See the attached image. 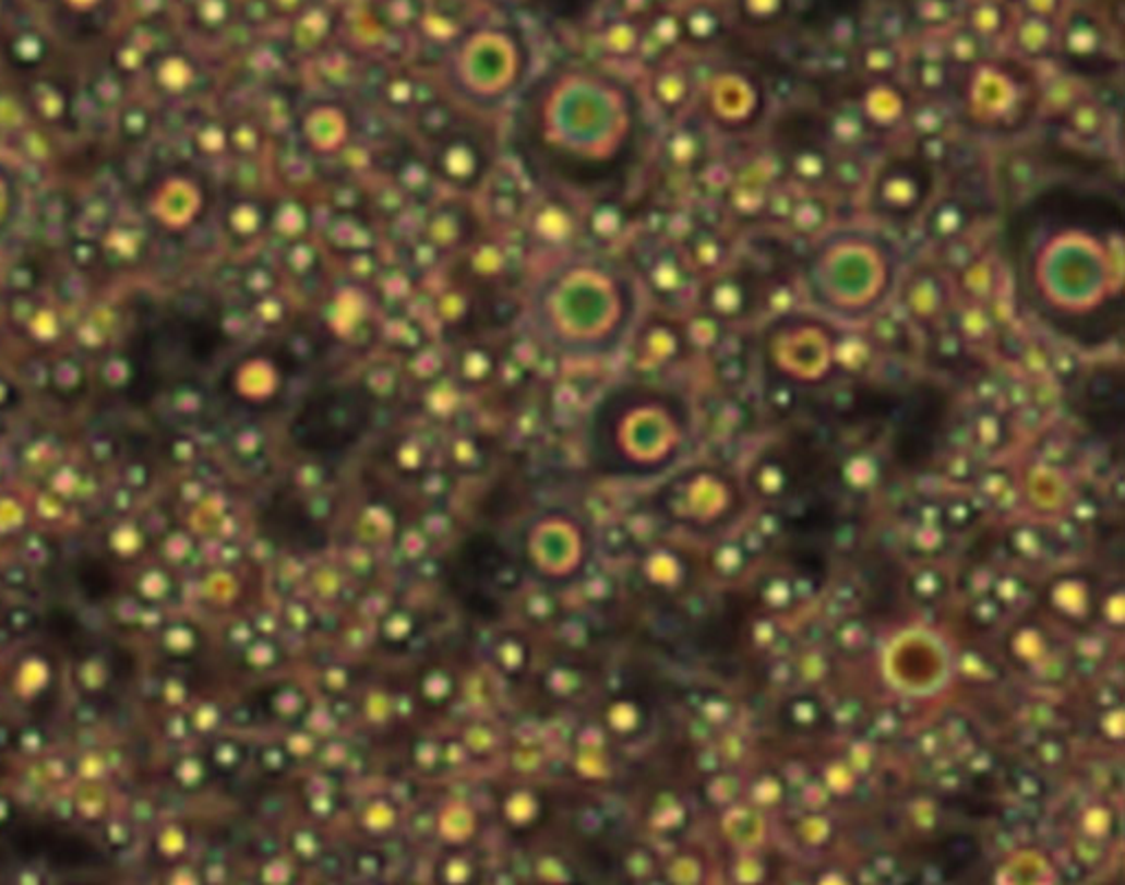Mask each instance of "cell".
Returning a JSON list of instances; mask_svg holds the SVG:
<instances>
[{
  "label": "cell",
  "mask_w": 1125,
  "mask_h": 885,
  "mask_svg": "<svg viewBox=\"0 0 1125 885\" xmlns=\"http://www.w3.org/2000/svg\"><path fill=\"white\" fill-rule=\"evenodd\" d=\"M901 67L899 51L888 43H871L860 53V69L866 80L895 77Z\"/></svg>",
  "instance_id": "cell-38"
},
{
  "label": "cell",
  "mask_w": 1125,
  "mask_h": 885,
  "mask_svg": "<svg viewBox=\"0 0 1125 885\" xmlns=\"http://www.w3.org/2000/svg\"><path fill=\"white\" fill-rule=\"evenodd\" d=\"M875 343L866 330L842 325L838 338V372H864L875 359Z\"/></svg>",
  "instance_id": "cell-29"
},
{
  "label": "cell",
  "mask_w": 1125,
  "mask_h": 885,
  "mask_svg": "<svg viewBox=\"0 0 1125 885\" xmlns=\"http://www.w3.org/2000/svg\"><path fill=\"white\" fill-rule=\"evenodd\" d=\"M785 165H787L789 179L795 186L805 188V190H821V188L829 186L834 154L825 143L810 141V143L795 145L787 154Z\"/></svg>",
  "instance_id": "cell-21"
},
{
  "label": "cell",
  "mask_w": 1125,
  "mask_h": 885,
  "mask_svg": "<svg viewBox=\"0 0 1125 885\" xmlns=\"http://www.w3.org/2000/svg\"><path fill=\"white\" fill-rule=\"evenodd\" d=\"M823 136L838 152H860L871 143L875 132L864 121L858 106L851 101L834 106L823 119Z\"/></svg>",
  "instance_id": "cell-20"
},
{
  "label": "cell",
  "mask_w": 1125,
  "mask_h": 885,
  "mask_svg": "<svg viewBox=\"0 0 1125 885\" xmlns=\"http://www.w3.org/2000/svg\"><path fill=\"white\" fill-rule=\"evenodd\" d=\"M506 559L502 546L491 535H477L468 539L453 554L448 563V587L464 607L481 620H498L502 615L500 596Z\"/></svg>",
  "instance_id": "cell-12"
},
{
  "label": "cell",
  "mask_w": 1125,
  "mask_h": 885,
  "mask_svg": "<svg viewBox=\"0 0 1125 885\" xmlns=\"http://www.w3.org/2000/svg\"><path fill=\"white\" fill-rule=\"evenodd\" d=\"M914 95L895 77L864 80L853 97L864 121L875 134H888L906 125Z\"/></svg>",
  "instance_id": "cell-16"
},
{
  "label": "cell",
  "mask_w": 1125,
  "mask_h": 885,
  "mask_svg": "<svg viewBox=\"0 0 1125 885\" xmlns=\"http://www.w3.org/2000/svg\"><path fill=\"white\" fill-rule=\"evenodd\" d=\"M974 225V210L960 194H943L932 199L923 212L925 236L943 247L952 240L968 236Z\"/></svg>",
  "instance_id": "cell-18"
},
{
  "label": "cell",
  "mask_w": 1125,
  "mask_h": 885,
  "mask_svg": "<svg viewBox=\"0 0 1125 885\" xmlns=\"http://www.w3.org/2000/svg\"><path fill=\"white\" fill-rule=\"evenodd\" d=\"M869 176H871V169H869V165H866V160H864V156L860 152L834 154L829 186L836 192L847 194V196H853L860 190L864 192V188L869 183Z\"/></svg>",
  "instance_id": "cell-32"
},
{
  "label": "cell",
  "mask_w": 1125,
  "mask_h": 885,
  "mask_svg": "<svg viewBox=\"0 0 1125 885\" xmlns=\"http://www.w3.org/2000/svg\"><path fill=\"white\" fill-rule=\"evenodd\" d=\"M943 58L952 69H966L985 58V40L972 29H958L947 38Z\"/></svg>",
  "instance_id": "cell-37"
},
{
  "label": "cell",
  "mask_w": 1125,
  "mask_h": 885,
  "mask_svg": "<svg viewBox=\"0 0 1125 885\" xmlns=\"http://www.w3.org/2000/svg\"><path fill=\"white\" fill-rule=\"evenodd\" d=\"M442 73L462 104L498 110L519 97L528 84L530 49L515 29L479 27L453 43Z\"/></svg>",
  "instance_id": "cell-7"
},
{
  "label": "cell",
  "mask_w": 1125,
  "mask_h": 885,
  "mask_svg": "<svg viewBox=\"0 0 1125 885\" xmlns=\"http://www.w3.org/2000/svg\"><path fill=\"white\" fill-rule=\"evenodd\" d=\"M723 32V21L721 16L706 8V5H699L695 10H691L684 19H682V34L684 38L697 43V45H708V43H715Z\"/></svg>",
  "instance_id": "cell-39"
},
{
  "label": "cell",
  "mask_w": 1125,
  "mask_h": 885,
  "mask_svg": "<svg viewBox=\"0 0 1125 885\" xmlns=\"http://www.w3.org/2000/svg\"><path fill=\"white\" fill-rule=\"evenodd\" d=\"M901 266V251L886 234L860 225L829 227L802 264V297L840 325H864L895 297Z\"/></svg>",
  "instance_id": "cell-5"
},
{
  "label": "cell",
  "mask_w": 1125,
  "mask_h": 885,
  "mask_svg": "<svg viewBox=\"0 0 1125 885\" xmlns=\"http://www.w3.org/2000/svg\"><path fill=\"white\" fill-rule=\"evenodd\" d=\"M647 279L658 299L667 303H680L693 292L695 275L680 251L665 247L651 258Z\"/></svg>",
  "instance_id": "cell-19"
},
{
  "label": "cell",
  "mask_w": 1125,
  "mask_h": 885,
  "mask_svg": "<svg viewBox=\"0 0 1125 885\" xmlns=\"http://www.w3.org/2000/svg\"><path fill=\"white\" fill-rule=\"evenodd\" d=\"M787 0H741V14L752 25H774L782 19Z\"/></svg>",
  "instance_id": "cell-40"
},
{
  "label": "cell",
  "mask_w": 1125,
  "mask_h": 885,
  "mask_svg": "<svg viewBox=\"0 0 1125 885\" xmlns=\"http://www.w3.org/2000/svg\"><path fill=\"white\" fill-rule=\"evenodd\" d=\"M1057 29L1044 16H1027L1016 29V49L1027 60H1044L1055 53Z\"/></svg>",
  "instance_id": "cell-28"
},
{
  "label": "cell",
  "mask_w": 1125,
  "mask_h": 885,
  "mask_svg": "<svg viewBox=\"0 0 1125 885\" xmlns=\"http://www.w3.org/2000/svg\"><path fill=\"white\" fill-rule=\"evenodd\" d=\"M947 95L962 125L992 139L1027 132L1042 112L1040 75L1018 58L985 56L966 69H954Z\"/></svg>",
  "instance_id": "cell-6"
},
{
  "label": "cell",
  "mask_w": 1125,
  "mask_h": 885,
  "mask_svg": "<svg viewBox=\"0 0 1125 885\" xmlns=\"http://www.w3.org/2000/svg\"><path fill=\"white\" fill-rule=\"evenodd\" d=\"M895 295L910 323L921 330H932L947 319L956 290L947 271L936 264H919L901 275Z\"/></svg>",
  "instance_id": "cell-13"
},
{
  "label": "cell",
  "mask_w": 1125,
  "mask_h": 885,
  "mask_svg": "<svg viewBox=\"0 0 1125 885\" xmlns=\"http://www.w3.org/2000/svg\"><path fill=\"white\" fill-rule=\"evenodd\" d=\"M1060 119L1064 128L1081 141H1097L1108 128V112L1103 104L1084 95L1077 97Z\"/></svg>",
  "instance_id": "cell-26"
},
{
  "label": "cell",
  "mask_w": 1125,
  "mask_h": 885,
  "mask_svg": "<svg viewBox=\"0 0 1125 885\" xmlns=\"http://www.w3.org/2000/svg\"><path fill=\"white\" fill-rule=\"evenodd\" d=\"M934 176L936 169L914 152L886 158L864 188L869 212L893 223L912 220L934 199Z\"/></svg>",
  "instance_id": "cell-11"
},
{
  "label": "cell",
  "mask_w": 1125,
  "mask_h": 885,
  "mask_svg": "<svg viewBox=\"0 0 1125 885\" xmlns=\"http://www.w3.org/2000/svg\"><path fill=\"white\" fill-rule=\"evenodd\" d=\"M693 431L689 400L656 383H624L596 405L587 444L591 462L611 475H654L669 468Z\"/></svg>",
  "instance_id": "cell-4"
},
{
  "label": "cell",
  "mask_w": 1125,
  "mask_h": 885,
  "mask_svg": "<svg viewBox=\"0 0 1125 885\" xmlns=\"http://www.w3.org/2000/svg\"><path fill=\"white\" fill-rule=\"evenodd\" d=\"M840 330L816 310L795 308L765 319L756 357L765 374L785 387H818L838 374Z\"/></svg>",
  "instance_id": "cell-8"
},
{
  "label": "cell",
  "mask_w": 1125,
  "mask_h": 885,
  "mask_svg": "<svg viewBox=\"0 0 1125 885\" xmlns=\"http://www.w3.org/2000/svg\"><path fill=\"white\" fill-rule=\"evenodd\" d=\"M947 321L968 345L988 343L996 332V321L981 301H966L960 308L952 306Z\"/></svg>",
  "instance_id": "cell-25"
},
{
  "label": "cell",
  "mask_w": 1125,
  "mask_h": 885,
  "mask_svg": "<svg viewBox=\"0 0 1125 885\" xmlns=\"http://www.w3.org/2000/svg\"><path fill=\"white\" fill-rule=\"evenodd\" d=\"M671 160L680 167H697L706 160V134L697 123H686L678 128L669 139Z\"/></svg>",
  "instance_id": "cell-34"
},
{
  "label": "cell",
  "mask_w": 1125,
  "mask_h": 885,
  "mask_svg": "<svg viewBox=\"0 0 1125 885\" xmlns=\"http://www.w3.org/2000/svg\"><path fill=\"white\" fill-rule=\"evenodd\" d=\"M642 134L637 93L622 77L561 64L519 93L513 139L522 160L541 179L591 190L622 176Z\"/></svg>",
  "instance_id": "cell-2"
},
{
  "label": "cell",
  "mask_w": 1125,
  "mask_h": 885,
  "mask_svg": "<svg viewBox=\"0 0 1125 885\" xmlns=\"http://www.w3.org/2000/svg\"><path fill=\"white\" fill-rule=\"evenodd\" d=\"M693 93H695V84L691 80V73L680 67L662 69L654 77L656 101L669 112L684 110L686 104L693 99Z\"/></svg>",
  "instance_id": "cell-30"
},
{
  "label": "cell",
  "mask_w": 1125,
  "mask_h": 885,
  "mask_svg": "<svg viewBox=\"0 0 1125 885\" xmlns=\"http://www.w3.org/2000/svg\"><path fill=\"white\" fill-rule=\"evenodd\" d=\"M639 288L620 264L600 255H572L532 284L526 321L535 338L559 357L594 361L615 354L633 334Z\"/></svg>",
  "instance_id": "cell-3"
},
{
  "label": "cell",
  "mask_w": 1125,
  "mask_h": 885,
  "mask_svg": "<svg viewBox=\"0 0 1125 885\" xmlns=\"http://www.w3.org/2000/svg\"><path fill=\"white\" fill-rule=\"evenodd\" d=\"M635 332V330H633ZM635 351L647 366L667 368L684 361L691 354L684 321L654 314L635 332Z\"/></svg>",
  "instance_id": "cell-17"
},
{
  "label": "cell",
  "mask_w": 1125,
  "mask_h": 885,
  "mask_svg": "<svg viewBox=\"0 0 1125 885\" xmlns=\"http://www.w3.org/2000/svg\"><path fill=\"white\" fill-rule=\"evenodd\" d=\"M793 199L795 194L785 190V188H771L769 196H767V203H765V210H763V216L769 220V223H776V225H785L787 218H789V212H791V205H793Z\"/></svg>",
  "instance_id": "cell-42"
},
{
  "label": "cell",
  "mask_w": 1125,
  "mask_h": 885,
  "mask_svg": "<svg viewBox=\"0 0 1125 885\" xmlns=\"http://www.w3.org/2000/svg\"><path fill=\"white\" fill-rule=\"evenodd\" d=\"M684 247L686 249L682 255H684L689 268L693 271L695 277H702V279L728 268V264L732 260L730 240L721 231L710 229V227L695 229L689 236Z\"/></svg>",
  "instance_id": "cell-22"
},
{
  "label": "cell",
  "mask_w": 1125,
  "mask_h": 885,
  "mask_svg": "<svg viewBox=\"0 0 1125 885\" xmlns=\"http://www.w3.org/2000/svg\"><path fill=\"white\" fill-rule=\"evenodd\" d=\"M802 288L798 282L789 279L787 275H771L767 279H761V308L758 314L765 319L778 316L785 312H791L800 308Z\"/></svg>",
  "instance_id": "cell-31"
},
{
  "label": "cell",
  "mask_w": 1125,
  "mask_h": 885,
  "mask_svg": "<svg viewBox=\"0 0 1125 885\" xmlns=\"http://www.w3.org/2000/svg\"><path fill=\"white\" fill-rule=\"evenodd\" d=\"M952 117L954 110L943 101V97H919L912 101L906 128H910L914 139L936 136L949 130Z\"/></svg>",
  "instance_id": "cell-27"
},
{
  "label": "cell",
  "mask_w": 1125,
  "mask_h": 885,
  "mask_svg": "<svg viewBox=\"0 0 1125 885\" xmlns=\"http://www.w3.org/2000/svg\"><path fill=\"white\" fill-rule=\"evenodd\" d=\"M954 290L962 295L966 301H981L985 303L992 299L994 290L998 288V271L992 260H988L983 253L970 262L966 268L954 273Z\"/></svg>",
  "instance_id": "cell-24"
},
{
  "label": "cell",
  "mask_w": 1125,
  "mask_h": 885,
  "mask_svg": "<svg viewBox=\"0 0 1125 885\" xmlns=\"http://www.w3.org/2000/svg\"><path fill=\"white\" fill-rule=\"evenodd\" d=\"M954 69L945 58H921L910 71V84L919 97H945L952 86Z\"/></svg>",
  "instance_id": "cell-33"
},
{
  "label": "cell",
  "mask_w": 1125,
  "mask_h": 885,
  "mask_svg": "<svg viewBox=\"0 0 1125 885\" xmlns=\"http://www.w3.org/2000/svg\"><path fill=\"white\" fill-rule=\"evenodd\" d=\"M1055 53L1073 75L1097 77L1108 71V40L1101 27L1086 14H1073L1055 36Z\"/></svg>",
  "instance_id": "cell-15"
},
{
  "label": "cell",
  "mask_w": 1125,
  "mask_h": 885,
  "mask_svg": "<svg viewBox=\"0 0 1125 885\" xmlns=\"http://www.w3.org/2000/svg\"><path fill=\"white\" fill-rule=\"evenodd\" d=\"M1005 253L1020 306L1064 343L1097 351L1123 332L1125 210L1090 183L1025 194L1007 218Z\"/></svg>",
  "instance_id": "cell-1"
},
{
  "label": "cell",
  "mask_w": 1125,
  "mask_h": 885,
  "mask_svg": "<svg viewBox=\"0 0 1125 885\" xmlns=\"http://www.w3.org/2000/svg\"><path fill=\"white\" fill-rule=\"evenodd\" d=\"M374 403L363 387H331L312 394L297 411L290 435L306 453H342L372 427Z\"/></svg>",
  "instance_id": "cell-9"
},
{
  "label": "cell",
  "mask_w": 1125,
  "mask_h": 885,
  "mask_svg": "<svg viewBox=\"0 0 1125 885\" xmlns=\"http://www.w3.org/2000/svg\"><path fill=\"white\" fill-rule=\"evenodd\" d=\"M697 308L717 316L726 325H739L758 314L761 279L747 268H723L702 279Z\"/></svg>",
  "instance_id": "cell-14"
},
{
  "label": "cell",
  "mask_w": 1125,
  "mask_h": 885,
  "mask_svg": "<svg viewBox=\"0 0 1125 885\" xmlns=\"http://www.w3.org/2000/svg\"><path fill=\"white\" fill-rule=\"evenodd\" d=\"M864 325H866V334L875 343L877 351H908V347H910L908 327L901 319L888 314L886 308L882 312H877L873 319H869Z\"/></svg>",
  "instance_id": "cell-36"
},
{
  "label": "cell",
  "mask_w": 1125,
  "mask_h": 885,
  "mask_svg": "<svg viewBox=\"0 0 1125 885\" xmlns=\"http://www.w3.org/2000/svg\"><path fill=\"white\" fill-rule=\"evenodd\" d=\"M730 325H726L723 321H719L717 316L708 314L706 310L697 308L686 321H684V330H686V338H689V345H691V351H699V354H713L715 347L721 343V338L726 336Z\"/></svg>",
  "instance_id": "cell-35"
},
{
  "label": "cell",
  "mask_w": 1125,
  "mask_h": 885,
  "mask_svg": "<svg viewBox=\"0 0 1125 885\" xmlns=\"http://www.w3.org/2000/svg\"><path fill=\"white\" fill-rule=\"evenodd\" d=\"M769 110V93L756 71L721 67L699 88L702 121L726 134H745L758 128Z\"/></svg>",
  "instance_id": "cell-10"
},
{
  "label": "cell",
  "mask_w": 1125,
  "mask_h": 885,
  "mask_svg": "<svg viewBox=\"0 0 1125 885\" xmlns=\"http://www.w3.org/2000/svg\"><path fill=\"white\" fill-rule=\"evenodd\" d=\"M831 201L823 196L821 190H807L805 194H795L785 227L791 231V236L814 242L831 227Z\"/></svg>",
  "instance_id": "cell-23"
},
{
  "label": "cell",
  "mask_w": 1125,
  "mask_h": 885,
  "mask_svg": "<svg viewBox=\"0 0 1125 885\" xmlns=\"http://www.w3.org/2000/svg\"><path fill=\"white\" fill-rule=\"evenodd\" d=\"M919 158H923L927 165H932L934 169L943 163L949 160L952 156V143L945 139V134H936V136H923V139H917V145L912 150Z\"/></svg>",
  "instance_id": "cell-41"
}]
</instances>
